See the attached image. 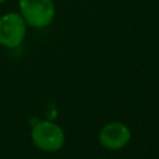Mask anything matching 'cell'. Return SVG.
<instances>
[{"instance_id": "1", "label": "cell", "mask_w": 159, "mask_h": 159, "mask_svg": "<svg viewBox=\"0 0 159 159\" xmlns=\"http://www.w3.org/2000/svg\"><path fill=\"white\" fill-rule=\"evenodd\" d=\"M19 9L26 25L35 29L48 26L56 15L53 0H19Z\"/></svg>"}, {"instance_id": "2", "label": "cell", "mask_w": 159, "mask_h": 159, "mask_svg": "<svg viewBox=\"0 0 159 159\" xmlns=\"http://www.w3.org/2000/svg\"><path fill=\"white\" fill-rule=\"evenodd\" d=\"M31 142L42 152H57L65 144V132L55 122L40 120L31 129Z\"/></svg>"}, {"instance_id": "3", "label": "cell", "mask_w": 159, "mask_h": 159, "mask_svg": "<svg viewBox=\"0 0 159 159\" xmlns=\"http://www.w3.org/2000/svg\"><path fill=\"white\" fill-rule=\"evenodd\" d=\"M26 22L17 12H6L0 17V45L15 48L26 36Z\"/></svg>"}, {"instance_id": "4", "label": "cell", "mask_w": 159, "mask_h": 159, "mask_svg": "<svg viewBox=\"0 0 159 159\" xmlns=\"http://www.w3.org/2000/svg\"><path fill=\"white\" fill-rule=\"evenodd\" d=\"M130 137L132 133L128 125L122 122H111L102 127L98 140L101 145L108 150H119L129 143Z\"/></svg>"}, {"instance_id": "5", "label": "cell", "mask_w": 159, "mask_h": 159, "mask_svg": "<svg viewBox=\"0 0 159 159\" xmlns=\"http://www.w3.org/2000/svg\"><path fill=\"white\" fill-rule=\"evenodd\" d=\"M4 1H6V0H0V4H2Z\"/></svg>"}]
</instances>
